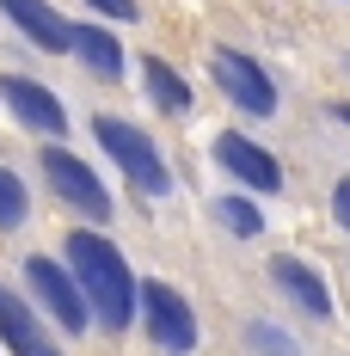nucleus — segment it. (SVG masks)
Instances as JSON below:
<instances>
[{
    "instance_id": "dca6fc26",
    "label": "nucleus",
    "mask_w": 350,
    "mask_h": 356,
    "mask_svg": "<svg viewBox=\"0 0 350 356\" xmlns=\"http://www.w3.org/2000/svg\"><path fill=\"white\" fill-rule=\"evenodd\" d=\"M93 13H105V19H141V6L136 0H86Z\"/></svg>"
},
{
    "instance_id": "f8f14e48",
    "label": "nucleus",
    "mask_w": 350,
    "mask_h": 356,
    "mask_svg": "<svg viewBox=\"0 0 350 356\" xmlns=\"http://www.w3.org/2000/svg\"><path fill=\"white\" fill-rule=\"evenodd\" d=\"M74 56L86 62V74H99V80H117L123 74V43L99 25H74Z\"/></svg>"
},
{
    "instance_id": "423d86ee",
    "label": "nucleus",
    "mask_w": 350,
    "mask_h": 356,
    "mask_svg": "<svg viewBox=\"0 0 350 356\" xmlns=\"http://www.w3.org/2000/svg\"><path fill=\"white\" fill-rule=\"evenodd\" d=\"M0 99H6V111H13L25 129L49 136V142L68 129V111H62V99H56L43 80H25V74H0Z\"/></svg>"
},
{
    "instance_id": "2eb2a0df",
    "label": "nucleus",
    "mask_w": 350,
    "mask_h": 356,
    "mask_svg": "<svg viewBox=\"0 0 350 356\" xmlns=\"http://www.w3.org/2000/svg\"><path fill=\"white\" fill-rule=\"evenodd\" d=\"M25 209H31V197H25L19 172H6V166H0V227H19Z\"/></svg>"
},
{
    "instance_id": "ddd939ff",
    "label": "nucleus",
    "mask_w": 350,
    "mask_h": 356,
    "mask_svg": "<svg viewBox=\"0 0 350 356\" xmlns=\"http://www.w3.org/2000/svg\"><path fill=\"white\" fill-rule=\"evenodd\" d=\"M141 80H148V92H154L166 111H191V86H184L160 56H141Z\"/></svg>"
},
{
    "instance_id": "a211bd4d",
    "label": "nucleus",
    "mask_w": 350,
    "mask_h": 356,
    "mask_svg": "<svg viewBox=\"0 0 350 356\" xmlns=\"http://www.w3.org/2000/svg\"><path fill=\"white\" fill-rule=\"evenodd\" d=\"M338 123H350V105H338Z\"/></svg>"
},
{
    "instance_id": "4468645a",
    "label": "nucleus",
    "mask_w": 350,
    "mask_h": 356,
    "mask_svg": "<svg viewBox=\"0 0 350 356\" xmlns=\"http://www.w3.org/2000/svg\"><path fill=\"white\" fill-rule=\"evenodd\" d=\"M215 215H221V227H228V234H240V240L264 234V215L252 209L246 197H221V203H215Z\"/></svg>"
},
{
    "instance_id": "39448f33",
    "label": "nucleus",
    "mask_w": 350,
    "mask_h": 356,
    "mask_svg": "<svg viewBox=\"0 0 350 356\" xmlns=\"http://www.w3.org/2000/svg\"><path fill=\"white\" fill-rule=\"evenodd\" d=\"M43 178H49V191H56L68 209L93 215V221H105V215H111L105 184L93 178V166H86V160H74L68 147H43Z\"/></svg>"
},
{
    "instance_id": "f257e3e1",
    "label": "nucleus",
    "mask_w": 350,
    "mask_h": 356,
    "mask_svg": "<svg viewBox=\"0 0 350 356\" xmlns=\"http://www.w3.org/2000/svg\"><path fill=\"white\" fill-rule=\"evenodd\" d=\"M68 264H74L80 295L93 301V320L105 325V332H123V325L136 320L141 289H136V277H129V264H123V252L111 246L105 234H93V227L68 234Z\"/></svg>"
},
{
    "instance_id": "9b49d317",
    "label": "nucleus",
    "mask_w": 350,
    "mask_h": 356,
    "mask_svg": "<svg viewBox=\"0 0 350 356\" xmlns=\"http://www.w3.org/2000/svg\"><path fill=\"white\" fill-rule=\"evenodd\" d=\"M271 277H277V289H289V301L301 307V314H314V320H326L332 314V295H326V283H319V270H308L301 258H271Z\"/></svg>"
},
{
    "instance_id": "f3484780",
    "label": "nucleus",
    "mask_w": 350,
    "mask_h": 356,
    "mask_svg": "<svg viewBox=\"0 0 350 356\" xmlns=\"http://www.w3.org/2000/svg\"><path fill=\"white\" fill-rule=\"evenodd\" d=\"M332 215L350 227V178H338V191H332Z\"/></svg>"
},
{
    "instance_id": "20e7f679",
    "label": "nucleus",
    "mask_w": 350,
    "mask_h": 356,
    "mask_svg": "<svg viewBox=\"0 0 350 356\" xmlns=\"http://www.w3.org/2000/svg\"><path fill=\"white\" fill-rule=\"evenodd\" d=\"M209 74H215V86H221L246 117H271V111H277V86H271V74L258 68L252 56H240V49H215Z\"/></svg>"
},
{
    "instance_id": "1a4fd4ad",
    "label": "nucleus",
    "mask_w": 350,
    "mask_h": 356,
    "mask_svg": "<svg viewBox=\"0 0 350 356\" xmlns=\"http://www.w3.org/2000/svg\"><path fill=\"white\" fill-rule=\"evenodd\" d=\"M0 13H6L19 31L31 37L37 49H56V56H62V49H74V25L49 6V0H0Z\"/></svg>"
},
{
    "instance_id": "f03ea898",
    "label": "nucleus",
    "mask_w": 350,
    "mask_h": 356,
    "mask_svg": "<svg viewBox=\"0 0 350 356\" xmlns=\"http://www.w3.org/2000/svg\"><path fill=\"white\" fill-rule=\"evenodd\" d=\"M93 142L105 147L111 160L129 172V184H141L148 197H166V184H173V172H166V160H160V147L141 136L136 123H123V117H93Z\"/></svg>"
},
{
    "instance_id": "0eeeda50",
    "label": "nucleus",
    "mask_w": 350,
    "mask_h": 356,
    "mask_svg": "<svg viewBox=\"0 0 350 356\" xmlns=\"http://www.w3.org/2000/svg\"><path fill=\"white\" fill-rule=\"evenodd\" d=\"M25 277H31V289L43 295V307L62 320V332H86V295H80V283H74L62 264H49V258H25Z\"/></svg>"
},
{
    "instance_id": "9d476101",
    "label": "nucleus",
    "mask_w": 350,
    "mask_h": 356,
    "mask_svg": "<svg viewBox=\"0 0 350 356\" xmlns=\"http://www.w3.org/2000/svg\"><path fill=\"white\" fill-rule=\"evenodd\" d=\"M0 344H13L19 356H62L49 338H43V325H37V314L13 295V289L0 283Z\"/></svg>"
},
{
    "instance_id": "6e6552de",
    "label": "nucleus",
    "mask_w": 350,
    "mask_h": 356,
    "mask_svg": "<svg viewBox=\"0 0 350 356\" xmlns=\"http://www.w3.org/2000/svg\"><path fill=\"white\" fill-rule=\"evenodd\" d=\"M215 160H221L228 178H240L246 191H277L283 184V166L258 142H246V136H221V142H215Z\"/></svg>"
},
{
    "instance_id": "7ed1b4c3",
    "label": "nucleus",
    "mask_w": 350,
    "mask_h": 356,
    "mask_svg": "<svg viewBox=\"0 0 350 356\" xmlns=\"http://www.w3.org/2000/svg\"><path fill=\"white\" fill-rule=\"evenodd\" d=\"M141 314H148V338L166 356H191L197 350V320H191V301L173 283H141Z\"/></svg>"
}]
</instances>
